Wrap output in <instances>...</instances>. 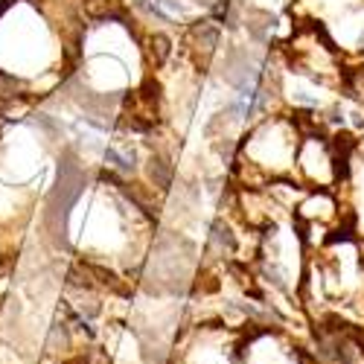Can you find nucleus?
Wrapping results in <instances>:
<instances>
[{"label":"nucleus","instance_id":"obj_1","mask_svg":"<svg viewBox=\"0 0 364 364\" xmlns=\"http://www.w3.org/2000/svg\"><path fill=\"white\" fill-rule=\"evenodd\" d=\"M175 364H242L239 341L224 327H196L178 344Z\"/></svg>","mask_w":364,"mask_h":364},{"label":"nucleus","instance_id":"obj_2","mask_svg":"<svg viewBox=\"0 0 364 364\" xmlns=\"http://www.w3.org/2000/svg\"><path fill=\"white\" fill-rule=\"evenodd\" d=\"M239 361L242 364H300V356L280 335L262 330L239 344Z\"/></svg>","mask_w":364,"mask_h":364}]
</instances>
